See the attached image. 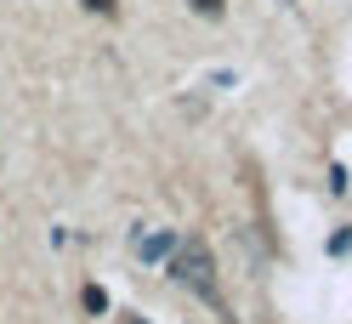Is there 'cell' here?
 Masks as SVG:
<instances>
[{
	"instance_id": "cell-1",
	"label": "cell",
	"mask_w": 352,
	"mask_h": 324,
	"mask_svg": "<svg viewBox=\"0 0 352 324\" xmlns=\"http://www.w3.org/2000/svg\"><path fill=\"white\" fill-rule=\"evenodd\" d=\"M165 262H170V279H176V285H188L199 301L222 307V285H216V262H210V245H205V239H176V250L165 256Z\"/></svg>"
},
{
	"instance_id": "cell-3",
	"label": "cell",
	"mask_w": 352,
	"mask_h": 324,
	"mask_svg": "<svg viewBox=\"0 0 352 324\" xmlns=\"http://www.w3.org/2000/svg\"><path fill=\"white\" fill-rule=\"evenodd\" d=\"M85 307H91V313H108V290H102V285H85Z\"/></svg>"
},
{
	"instance_id": "cell-6",
	"label": "cell",
	"mask_w": 352,
	"mask_h": 324,
	"mask_svg": "<svg viewBox=\"0 0 352 324\" xmlns=\"http://www.w3.org/2000/svg\"><path fill=\"white\" fill-rule=\"evenodd\" d=\"M125 324H148V318H142V313H125Z\"/></svg>"
},
{
	"instance_id": "cell-2",
	"label": "cell",
	"mask_w": 352,
	"mask_h": 324,
	"mask_svg": "<svg viewBox=\"0 0 352 324\" xmlns=\"http://www.w3.org/2000/svg\"><path fill=\"white\" fill-rule=\"evenodd\" d=\"M131 250H137L142 262H165V256L176 250V233H137V239H131Z\"/></svg>"
},
{
	"instance_id": "cell-5",
	"label": "cell",
	"mask_w": 352,
	"mask_h": 324,
	"mask_svg": "<svg viewBox=\"0 0 352 324\" xmlns=\"http://www.w3.org/2000/svg\"><path fill=\"white\" fill-rule=\"evenodd\" d=\"M188 6L199 12V17H222V0H188Z\"/></svg>"
},
{
	"instance_id": "cell-4",
	"label": "cell",
	"mask_w": 352,
	"mask_h": 324,
	"mask_svg": "<svg viewBox=\"0 0 352 324\" xmlns=\"http://www.w3.org/2000/svg\"><path fill=\"white\" fill-rule=\"evenodd\" d=\"M80 6H85V12H102V17H114V12H120V0H80Z\"/></svg>"
}]
</instances>
